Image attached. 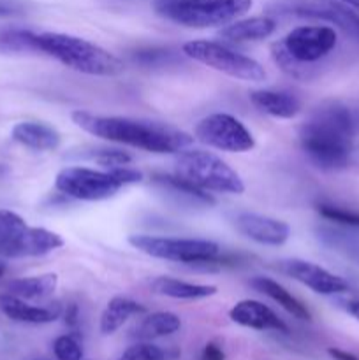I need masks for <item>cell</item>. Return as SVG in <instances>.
I'll use <instances>...</instances> for the list:
<instances>
[{
	"instance_id": "6da1fadb",
	"label": "cell",
	"mask_w": 359,
	"mask_h": 360,
	"mask_svg": "<svg viewBox=\"0 0 359 360\" xmlns=\"http://www.w3.org/2000/svg\"><path fill=\"white\" fill-rule=\"evenodd\" d=\"M351 108L324 102L299 129V144L310 160L324 171H340L351 162L354 137Z\"/></svg>"
},
{
	"instance_id": "7a4b0ae2",
	"label": "cell",
	"mask_w": 359,
	"mask_h": 360,
	"mask_svg": "<svg viewBox=\"0 0 359 360\" xmlns=\"http://www.w3.org/2000/svg\"><path fill=\"white\" fill-rule=\"evenodd\" d=\"M73 122L92 136L139 148L150 153H180L194 143L192 136L175 127L125 116H101L88 111H74Z\"/></svg>"
},
{
	"instance_id": "3957f363",
	"label": "cell",
	"mask_w": 359,
	"mask_h": 360,
	"mask_svg": "<svg viewBox=\"0 0 359 360\" xmlns=\"http://www.w3.org/2000/svg\"><path fill=\"white\" fill-rule=\"evenodd\" d=\"M338 35L326 25H305L289 32L282 41L271 46L277 65L296 79L308 77L310 65L326 58L334 49Z\"/></svg>"
},
{
	"instance_id": "277c9868",
	"label": "cell",
	"mask_w": 359,
	"mask_h": 360,
	"mask_svg": "<svg viewBox=\"0 0 359 360\" xmlns=\"http://www.w3.org/2000/svg\"><path fill=\"white\" fill-rule=\"evenodd\" d=\"M39 51L53 56L69 69L88 76H118L123 72V62L108 49L69 34L42 32L37 34Z\"/></svg>"
},
{
	"instance_id": "5b68a950",
	"label": "cell",
	"mask_w": 359,
	"mask_h": 360,
	"mask_svg": "<svg viewBox=\"0 0 359 360\" xmlns=\"http://www.w3.org/2000/svg\"><path fill=\"white\" fill-rule=\"evenodd\" d=\"M250 7L252 0H153V11L158 16L187 28L227 25Z\"/></svg>"
},
{
	"instance_id": "8992f818",
	"label": "cell",
	"mask_w": 359,
	"mask_h": 360,
	"mask_svg": "<svg viewBox=\"0 0 359 360\" xmlns=\"http://www.w3.org/2000/svg\"><path fill=\"white\" fill-rule=\"evenodd\" d=\"M175 174L199 186L204 192L239 193L245 192L241 176L215 153L206 150H182L176 155Z\"/></svg>"
},
{
	"instance_id": "52a82bcc",
	"label": "cell",
	"mask_w": 359,
	"mask_h": 360,
	"mask_svg": "<svg viewBox=\"0 0 359 360\" xmlns=\"http://www.w3.org/2000/svg\"><path fill=\"white\" fill-rule=\"evenodd\" d=\"M62 246L63 239L56 232L42 227H30L14 211L0 210V257H42Z\"/></svg>"
},
{
	"instance_id": "ba28073f",
	"label": "cell",
	"mask_w": 359,
	"mask_h": 360,
	"mask_svg": "<svg viewBox=\"0 0 359 360\" xmlns=\"http://www.w3.org/2000/svg\"><path fill=\"white\" fill-rule=\"evenodd\" d=\"M182 53L187 58L204 63V65L211 67L222 74H227L234 79L260 83V81H266L267 77V72L257 60L234 51V49L227 48L220 42L190 41L183 44Z\"/></svg>"
},
{
	"instance_id": "9c48e42d",
	"label": "cell",
	"mask_w": 359,
	"mask_h": 360,
	"mask_svg": "<svg viewBox=\"0 0 359 360\" xmlns=\"http://www.w3.org/2000/svg\"><path fill=\"white\" fill-rule=\"evenodd\" d=\"M267 13L327 21L359 42V13L340 0H275L267 6Z\"/></svg>"
},
{
	"instance_id": "30bf717a",
	"label": "cell",
	"mask_w": 359,
	"mask_h": 360,
	"mask_svg": "<svg viewBox=\"0 0 359 360\" xmlns=\"http://www.w3.org/2000/svg\"><path fill=\"white\" fill-rule=\"evenodd\" d=\"M132 248L153 259L171 260V262L197 266L220 253V246L208 239L187 238H158V236L134 234L129 238Z\"/></svg>"
},
{
	"instance_id": "8fae6325",
	"label": "cell",
	"mask_w": 359,
	"mask_h": 360,
	"mask_svg": "<svg viewBox=\"0 0 359 360\" xmlns=\"http://www.w3.org/2000/svg\"><path fill=\"white\" fill-rule=\"evenodd\" d=\"M55 186L63 195L76 200L97 202L116 195L122 183L111 171H95L88 167H65L56 174Z\"/></svg>"
},
{
	"instance_id": "7c38bea8",
	"label": "cell",
	"mask_w": 359,
	"mask_h": 360,
	"mask_svg": "<svg viewBox=\"0 0 359 360\" xmlns=\"http://www.w3.org/2000/svg\"><path fill=\"white\" fill-rule=\"evenodd\" d=\"M196 139L229 153H245L256 146L252 132L227 112H213L196 125Z\"/></svg>"
},
{
	"instance_id": "4fadbf2b",
	"label": "cell",
	"mask_w": 359,
	"mask_h": 360,
	"mask_svg": "<svg viewBox=\"0 0 359 360\" xmlns=\"http://www.w3.org/2000/svg\"><path fill=\"white\" fill-rule=\"evenodd\" d=\"M278 271L285 276L299 281L301 285L308 287L315 294L320 295H338L348 292V283L338 274L301 259H285L278 262Z\"/></svg>"
},
{
	"instance_id": "5bb4252c",
	"label": "cell",
	"mask_w": 359,
	"mask_h": 360,
	"mask_svg": "<svg viewBox=\"0 0 359 360\" xmlns=\"http://www.w3.org/2000/svg\"><path fill=\"white\" fill-rule=\"evenodd\" d=\"M236 231L245 238L266 246H282L291 238V227L284 220L257 213H239L234 218Z\"/></svg>"
},
{
	"instance_id": "9a60e30c",
	"label": "cell",
	"mask_w": 359,
	"mask_h": 360,
	"mask_svg": "<svg viewBox=\"0 0 359 360\" xmlns=\"http://www.w3.org/2000/svg\"><path fill=\"white\" fill-rule=\"evenodd\" d=\"M229 319L234 323L243 327H248L253 330H278V333H289V327L285 326L284 320L275 311H271L266 304L259 301H239L229 311Z\"/></svg>"
},
{
	"instance_id": "2e32d148",
	"label": "cell",
	"mask_w": 359,
	"mask_h": 360,
	"mask_svg": "<svg viewBox=\"0 0 359 360\" xmlns=\"http://www.w3.org/2000/svg\"><path fill=\"white\" fill-rule=\"evenodd\" d=\"M0 311L7 319L21 323H49L55 322L60 316L62 309L58 304L55 306H32L23 299L11 294L0 295Z\"/></svg>"
},
{
	"instance_id": "e0dca14e",
	"label": "cell",
	"mask_w": 359,
	"mask_h": 360,
	"mask_svg": "<svg viewBox=\"0 0 359 360\" xmlns=\"http://www.w3.org/2000/svg\"><path fill=\"white\" fill-rule=\"evenodd\" d=\"M13 139L21 146L35 151H53L60 146L58 130L42 122H20L13 127Z\"/></svg>"
},
{
	"instance_id": "ac0fdd59",
	"label": "cell",
	"mask_w": 359,
	"mask_h": 360,
	"mask_svg": "<svg viewBox=\"0 0 359 360\" xmlns=\"http://www.w3.org/2000/svg\"><path fill=\"white\" fill-rule=\"evenodd\" d=\"M250 101L259 111L273 118H294L301 109V102L296 95L280 90H256L250 94Z\"/></svg>"
},
{
	"instance_id": "d6986e66",
	"label": "cell",
	"mask_w": 359,
	"mask_h": 360,
	"mask_svg": "<svg viewBox=\"0 0 359 360\" xmlns=\"http://www.w3.org/2000/svg\"><path fill=\"white\" fill-rule=\"evenodd\" d=\"M150 288L153 294L171 299H182V301H199V299H206L217 294L215 285L189 283V281L176 280L171 276L155 278L150 283Z\"/></svg>"
},
{
	"instance_id": "ffe728a7",
	"label": "cell",
	"mask_w": 359,
	"mask_h": 360,
	"mask_svg": "<svg viewBox=\"0 0 359 360\" xmlns=\"http://www.w3.org/2000/svg\"><path fill=\"white\" fill-rule=\"evenodd\" d=\"M277 28V21L270 16H256L246 18V20L234 21L218 32L222 39L229 42H248L260 41V39L270 37Z\"/></svg>"
},
{
	"instance_id": "44dd1931",
	"label": "cell",
	"mask_w": 359,
	"mask_h": 360,
	"mask_svg": "<svg viewBox=\"0 0 359 360\" xmlns=\"http://www.w3.org/2000/svg\"><path fill=\"white\" fill-rule=\"evenodd\" d=\"M250 285H252L257 292H260V294L267 295V297L273 299L275 302H278V304H280L285 311L291 313V315L296 316L298 320L312 319L308 308H306V306L303 304L299 299H296L294 295L287 290V288L282 287L278 281L271 280V278H266V276H256V278H252Z\"/></svg>"
},
{
	"instance_id": "7402d4cb",
	"label": "cell",
	"mask_w": 359,
	"mask_h": 360,
	"mask_svg": "<svg viewBox=\"0 0 359 360\" xmlns=\"http://www.w3.org/2000/svg\"><path fill=\"white\" fill-rule=\"evenodd\" d=\"M144 313V306L129 297H113L101 315L99 329L104 336L115 334L130 316Z\"/></svg>"
},
{
	"instance_id": "603a6c76",
	"label": "cell",
	"mask_w": 359,
	"mask_h": 360,
	"mask_svg": "<svg viewBox=\"0 0 359 360\" xmlns=\"http://www.w3.org/2000/svg\"><path fill=\"white\" fill-rule=\"evenodd\" d=\"M180 327H182V320L178 315L171 311H157L137 323L132 338H136L137 341H153L157 338L171 336V334L178 333Z\"/></svg>"
},
{
	"instance_id": "cb8c5ba5",
	"label": "cell",
	"mask_w": 359,
	"mask_h": 360,
	"mask_svg": "<svg viewBox=\"0 0 359 360\" xmlns=\"http://www.w3.org/2000/svg\"><path fill=\"white\" fill-rule=\"evenodd\" d=\"M56 285H58V276L53 273L18 278L7 283V294L16 295L23 301H34V299L49 297L56 290Z\"/></svg>"
},
{
	"instance_id": "d4e9b609",
	"label": "cell",
	"mask_w": 359,
	"mask_h": 360,
	"mask_svg": "<svg viewBox=\"0 0 359 360\" xmlns=\"http://www.w3.org/2000/svg\"><path fill=\"white\" fill-rule=\"evenodd\" d=\"M39 53L37 34L28 28L0 27V55Z\"/></svg>"
},
{
	"instance_id": "484cf974",
	"label": "cell",
	"mask_w": 359,
	"mask_h": 360,
	"mask_svg": "<svg viewBox=\"0 0 359 360\" xmlns=\"http://www.w3.org/2000/svg\"><path fill=\"white\" fill-rule=\"evenodd\" d=\"M153 181L164 188L171 190L176 195H182V199L194 202V206H215V199L208 192L201 190L199 186L192 185L187 179L180 178L176 174H155Z\"/></svg>"
},
{
	"instance_id": "4316f807",
	"label": "cell",
	"mask_w": 359,
	"mask_h": 360,
	"mask_svg": "<svg viewBox=\"0 0 359 360\" xmlns=\"http://www.w3.org/2000/svg\"><path fill=\"white\" fill-rule=\"evenodd\" d=\"M132 60L137 65L143 67H165L172 65L180 60V56L176 55L172 49L168 48H148V49H139L132 55Z\"/></svg>"
},
{
	"instance_id": "83f0119b",
	"label": "cell",
	"mask_w": 359,
	"mask_h": 360,
	"mask_svg": "<svg viewBox=\"0 0 359 360\" xmlns=\"http://www.w3.org/2000/svg\"><path fill=\"white\" fill-rule=\"evenodd\" d=\"M317 211L326 220L345 225V227L359 229V213H355V211L345 210V207L334 206V204H319Z\"/></svg>"
},
{
	"instance_id": "f1b7e54d",
	"label": "cell",
	"mask_w": 359,
	"mask_h": 360,
	"mask_svg": "<svg viewBox=\"0 0 359 360\" xmlns=\"http://www.w3.org/2000/svg\"><path fill=\"white\" fill-rule=\"evenodd\" d=\"M165 354L150 341H139L127 348L118 360H164Z\"/></svg>"
},
{
	"instance_id": "f546056e",
	"label": "cell",
	"mask_w": 359,
	"mask_h": 360,
	"mask_svg": "<svg viewBox=\"0 0 359 360\" xmlns=\"http://www.w3.org/2000/svg\"><path fill=\"white\" fill-rule=\"evenodd\" d=\"M53 354L58 360H81L83 359V350L81 345L74 336H60L53 343Z\"/></svg>"
},
{
	"instance_id": "4dcf8cb0",
	"label": "cell",
	"mask_w": 359,
	"mask_h": 360,
	"mask_svg": "<svg viewBox=\"0 0 359 360\" xmlns=\"http://www.w3.org/2000/svg\"><path fill=\"white\" fill-rule=\"evenodd\" d=\"M90 158L106 169L123 167L132 162V157L129 153L120 150H95L94 153H90Z\"/></svg>"
},
{
	"instance_id": "1f68e13d",
	"label": "cell",
	"mask_w": 359,
	"mask_h": 360,
	"mask_svg": "<svg viewBox=\"0 0 359 360\" xmlns=\"http://www.w3.org/2000/svg\"><path fill=\"white\" fill-rule=\"evenodd\" d=\"M108 171H111L122 185H132V183H139L141 179H143V174H141L139 171L127 167V165H123V167L108 169Z\"/></svg>"
},
{
	"instance_id": "d6a6232c",
	"label": "cell",
	"mask_w": 359,
	"mask_h": 360,
	"mask_svg": "<svg viewBox=\"0 0 359 360\" xmlns=\"http://www.w3.org/2000/svg\"><path fill=\"white\" fill-rule=\"evenodd\" d=\"M199 360H225V354L217 343H208L201 352Z\"/></svg>"
},
{
	"instance_id": "836d02e7",
	"label": "cell",
	"mask_w": 359,
	"mask_h": 360,
	"mask_svg": "<svg viewBox=\"0 0 359 360\" xmlns=\"http://www.w3.org/2000/svg\"><path fill=\"white\" fill-rule=\"evenodd\" d=\"M21 7L18 4L9 2V0H0V18H9L16 16V14H21Z\"/></svg>"
},
{
	"instance_id": "e575fe53",
	"label": "cell",
	"mask_w": 359,
	"mask_h": 360,
	"mask_svg": "<svg viewBox=\"0 0 359 360\" xmlns=\"http://www.w3.org/2000/svg\"><path fill=\"white\" fill-rule=\"evenodd\" d=\"M340 304L348 315L359 320V299H344V301H340Z\"/></svg>"
},
{
	"instance_id": "d590c367",
	"label": "cell",
	"mask_w": 359,
	"mask_h": 360,
	"mask_svg": "<svg viewBox=\"0 0 359 360\" xmlns=\"http://www.w3.org/2000/svg\"><path fill=\"white\" fill-rule=\"evenodd\" d=\"M77 320H80V311H77V306L76 304L67 306V309H65V323H67V326L76 327Z\"/></svg>"
},
{
	"instance_id": "8d00e7d4",
	"label": "cell",
	"mask_w": 359,
	"mask_h": 360,
	"mask_svg": "<svg viewBox=\"0 0 359 360\" xmlns=\"http://www.w3.org/2000/svg\"><path fill=\"white\" fill-rule=\"evenodd\" d=\"M327 354H329V357L334 360H359V357H355L354 354H348V352L340 350V348H329Z\"/></svg>"
},
{
	"instance_id": "74e56055",
	"label": "cell",
	"mask_w": 359,
	"mask_h": 360,
	"mask_svg": "<svg viewBox=\"0 0 359 360\" xmlns=\"http://www.w3.org/2000/svg\"><path fill=\"white\" fill-rule=\"evenodd\" d=\"M351 115H352V123H354L355 134H359V105L358 108L351 109Z\"/></svg>"
},
{
	"instance_id": "f35d334b",
	"label": "cell",
	"mask_w": 359,
	"mask_h": 360,
	"mask_svg": "<svg viewBox=\"0 0 359 360\" xmlns=\"http://www.w3.org/2000/svg\"><path fill=\"white\" fill-rule=\"evenodd\" d=\"M340 2L347 4V6H351V7H352V9L359 11V0H340Z\"/></svg>"
},
{
	"instance_id": "ab89813d",
	"label": "cell",
	"mask_w": 359,
	"mask_h": 360,
	"mask_svg": "<svg viewBox=\"0 0 359 360\" xmlns=\"http://www.w3.org/2000/svg\"><path fill=\"white\" fill-rule=\"evenodd\" d=\"M4 274H6V266H4V264H0V278H2Z\"/></svg>"
}]
</instances>
